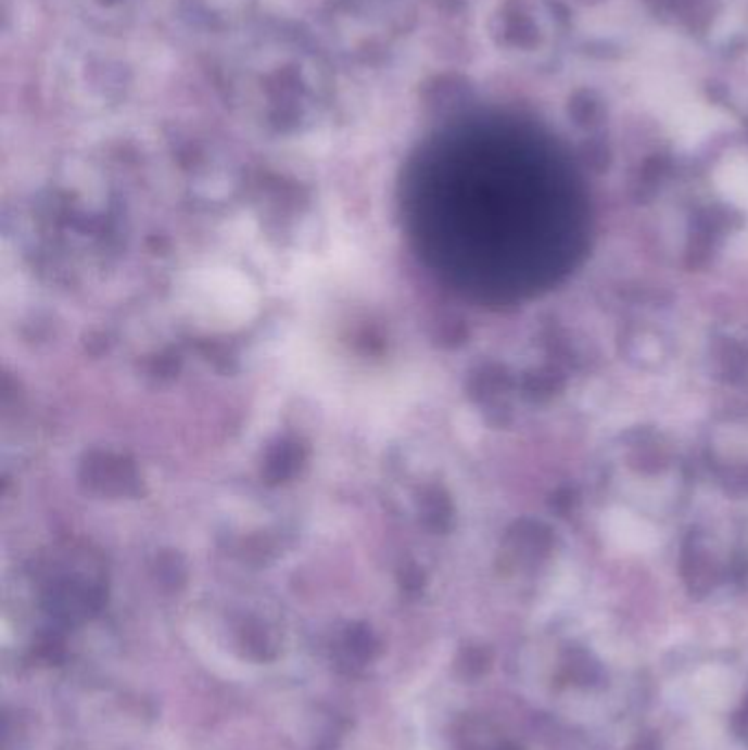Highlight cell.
I'll return each instance as SVG.
<instances>
[{"label":"cell","mask_w":748,"mask_h":750,"mask_svg":"<svg viewBox=\"0 0 748 750\" xmlns=\"http://www.w3.org/2000/svg\"><path fill=\"white\" fill-rule=\"evenodd\" d=\"M459 750H520L518 743L505 739L490 722L481 717H468L457 730Z\"/></svg>","instance_id":"6da1fadb"},{"label":"cell","mask_w":748,"mask_h":750,"mask_svg":"<svg viewBox=\"0 0 748 750\" xmlns=\"http://www.w3.org/2000/svg\"><path fill=\"white\" fill-rule=\"evenodd\" d=\"M565 676L575 685H593L599 678V668L584 652H575L565 663Z\"/></svg>","instance_id":"7a4b0ae2"},{"label":"cell","mask_w":748,"mask_h":750,"mask_svg":"<svg viewBox=\"0 0 748 750\" xmlns=\"http://www.w3.org/2000/svg\"><path fill=\"white\" fill-rule=\"evenodd\" d=\"M724 185L737 200L748 204V158H739L726 165Z\"/></svg>","instance_id":"3957f363"},{"label":"cell","mask_w":748,"mask_h":750,"mask_svg":"<svg viewBox=\"0 0 748 750\" xmlns=\"http://www.w3.org/2000/svg\"><path fill=\"white\" fill-rule=\"evenodd\" d=\"M347 646L360 661H373L378 654V640L367 627H354L347 634Z\"/></svg>","instance_id":"277c9868"},{"label":"cell","mask_w":748,"mask_h":750,"mask_svg":"<svg viewBox=\"0 0 748 750\" xmlns=\"http://www.w3.org/2000/svg\"><path fill=\"white\" fill-rule=\"evenodd\" d=\"M490 654L483 648H466L461 657L457 659V668L466 678H477L487 672L490 668Z\"/></svg>","instance_id":"5b68a950"},{"label":"cell","mask_w":748,"mask_h":750,"mask_svg":"<svg viewBox=\"0 0 748 750\" xmlns=\"http://www.w3.org/2000/svg\"><path fill=\"white\" fill-rule=\"evenodd\" d=\"M242 646H244L246 657L257 661V663L275 661V648L264 632H246Z\"/></svg>","instance_id":"8992f818"},{"label":"cell","mask_w":748,"mask_h":750,"mask_svg":"<svg viewBox=\"0 0 748 750\" xmlns=\"http://www.w3.org/2000/svg\"><path fill=\"white\" fill-rule=\"evenodd\" d=\"M735 730H737V735L748 743V698H746V702H744V709L737 713V717H735Z\"/></svg>","instance_id":"52a82bcc"},{"label":"cell","mask_w":748,"mask_h":750,"mask_svg":"<svg viewBox=\"0 0 748 750\" xmlns=\"http://www.w3.org/2000/svg\"><path fill=\"white\" fill-rule=\"evenodd\" d=\"M630 750H659V741L655 737H641Z\"/></svg>","instance_id":"ba28073f"}]
</instances>
